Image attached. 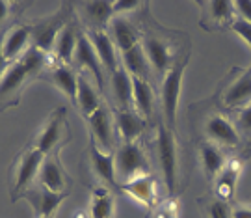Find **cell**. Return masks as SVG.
Returning a JSON list of instances; mask_svg holds the SVG:
<instances>
[{
    "label": "cell",
    "instance_id": "3",
    "mask_svg": "<svg viewBox=\"0 0 251 218\" xmlns=\"http://www.w3.org/2000/svg\"><path fill=\"white\" fill-rule=\"evenodd\" d=\"M154 155L164 179V187L168 191V198L177 200V196L184 187L180 183V147L175 129L168 127L166 123H160L156 129Z\"/></svg>",
    "mask_w": 251,
    "mask_h": 218
},
{
    "label": "cell",
    "instance_id": "31",
    "mask_svg": "<svg viewBox=\"0 0 251 218\" xmlns=\"http://www.w3.org/2000/svg\"><path fill=\"white\" fill-rule=\"evenodd\" d=\"M30 37H32V28L28 27H13L11 30H8V34L0 45L4 58L6 60H19L25 54L23 51H25Z\"/></svg>",
    "mask_w": 251,
    "mask_h": 218
},
{
    "label": "cell",
    "instance_id": "13",
    "mask_svg": "<svg viewBox=\"0 0 251 218\" xmlns=\"http://www.w3.org/2000/svg\"><path fill=\"white\" fill-rule=\"evenodd\" d=\"M65 11H67V6H63L56 15L43 19L41 23H37L36 27H32V41H34V47H36L37 51H41V53L47 54L50 49H54L58 34L71 21L65 15Z\"/></svg>",
    "mask_w": 251,
    "mask_h": 218
},
{
    "label": "cell",
    "instance_id": "24",
    "mask_svg": "<svg viewBox=\"0 0 251 218\" xmlns=\"http://www.w3.org/2000/svg\"><path fill=\"white\" fill-rule=\"evenodd\" d=\"M108 86L116 103V109H132V77L126 73L123 65H119L108 77Z\"/></svg>",
    "mask_w": 251,
    "mask_h": 218
},
{
    "label": "cell",
    "instance_id": "22",
    "mask_svg": "<svg viewBox=\"0 0 251 218\" xmlns=\"http://www.w3.org/2000/svg\"><path fill=\"white\" fill-rule=\"evenodd\" d=\"M67 194H56V192L47 191L43 185H37L34 189H28L25 192L26 201L34 207L37 218H49L54 217L56 209L62 205V201L65 200Z\"/></svg>",
    "mask_w": 251,
    "mask_h": 218
},
{
    "label": "cell",
    "instance_id": "25",
    "mask_svg": "<svg viewBox=\"0 0 251 218\" xmlns=\"http://www.w3.org/2000/svg\"><path fill=\"white\" fill-rule=\"evenodd\" d=\"M80 30L78 25L75 21H69L65 27L62 28V32L56 37V43H54V56L60 64H73V58H75V51L78 45V37H80Z\"/></svg>",
    "mask_w": 251,
    "mask_h": 218
},
{
    "label": "cell",
    "instance_id": "27",
    "mask_svg": "<svg viewBox=\"0 0 251 218\" xmlns=\"http://www.w3.org/2000/svg\"><path fill=\"white\" fill-rule=\"evenodd\" d=\"M88 30H108L114 19V2H88L80 6Z\"/></svg>",
    "mask_w": 251,
    "mask_h": 218
},
{
    "label": "cell",
    "instance_id": "35",
    "mask_svg": "<svg viewBox=\"0 0 251 218\" xmlns=\"http://www.w3.org/2000/svg\"><path fill=\"white\" fill-rule=\"evenodd\" d=\"M231 30H233L236 36L244 39L248 47L251 49V25L246 23V21H240V19H234V23L231 25Z\"/></svg>",
    "mask_w": 251,
    "mask_h": 218
},
{
    "label": "cell",
    "instance_id": "10",
    "mask_svg": "<svg viewBox=\"0 0 251 218\" xmlns=\"http://www.w3.org/2000/svg\"><path fill=\"white\" fill-rule=\"evenodd\" d=\"M88 125H90V138L97 142L100 149L112 151L116 145L117 131L116 121H114V112L110 110L106 103H102L88 118Z\"/></svg>",
    "mask_w": 251,
    "mask_h": 218
},
{
    "label": "cell",
    "instance_id": "14",
    "mask_svg": "<svg viewBox=\"0 0 251 218\" xmlns=\"http://www.w3.org/2000/svg\"><path fill=\"white\" fill-rule=\"evenodd\" d=\"M86 153H88L90 166L93 173L97 175V179L102 181L104 187H117L119 189V183H117L116 175V155L112 153V151L100 149L93 138H90V145H88Z\"/></svg>",
    "mask_w": 251,
    "mask_h": 218
},
{
    "label": "cell",
    "instance_id": "38",
    "mask_svg": "<svg viewBox=\"0 0 251 218\" xmlns=\"http://www.w3.org/2000/svg\"><path fill=\"white\" fill-rule=\"evenodd\" d=\"M231 218H251V203H231Z\"/></svg>",
    "mask_w": 251,
    "mask_h": 218
},
{
    "label": "cell",
    "instance_id": "4",
    "mask_svg": "<svg viewBox=\"0 0 251 218\" xmlns=\"http://www.w3.org/2000/svg\"><path fill=\"white\" fill-rule=\"evenodd\" d=\"M212 101L229 116L251 105V65L233 67L218 84Z\"/></svg>",
    "mask_w": 251,
    "mask_h": 218
},
{
    "label": "cell",
    "instance_id": "36",
    "mask_svg": "<svg viewBox=\"0 0 251 218\" xmlns=\"http://www.w3.org/2000/svg\"><path fill=\"white\" fill-rule=\"evenodd\" d=\"M234 4V13H236V19L240 21H246L251 25V0H236Z\"/></svg>",
    "mask_w": 251,
    "mask_h": 218
},
{
    "label": "cell",
    "instance_id": "19",
    "mask_svg": "<svg viewBox=\"0 0 251 218\" xmlns=\"http://www.w3.org/2000/svg\"><path fill=\"white\" fill-rule=\"evenodd\" d=\"M43 161H45V155L41 151H37L36 147H30L28 151L21 155L17 170H15V187H13L15 196L26 192V187L34 181V177L39 173V168H41Z\"/></svg>",
    "mask_w": 251,
    "mask_h": 218
},
{
    "label": "cell",
    "instance_id": "16",
    "mask_svg": "<svg viewBox=\"0 0 251 218\" xmlns=\"http://www.w3.org/2000/svg\"><path fill=\"white\" fill-rule=\"evenodd\" d=\"M39 185H43L47 191L56 192V194H67L71 189V179L56 155L45 157L39 168Z\"/></svg>",
    "mask_w": 251,
    "mask_h": 218
},
{
    "label": "cell",
    "instance_id": "32",
    "mask_svg": "<svg viewBox=\"0 0 251 218\" xmlns=\"http://www.w3.org/2000/svg\"><path fill=\"white\" fill-rule=\"evenodd\" d=\"M198 207L203 218H231V203L216 198L212 192L199 196Z\"/></svg>",
    "mask_w": 251,
    "mask_h": 218
},
{
    "label": "cell",
    "instance_id": "39",
    "mask_svg": "<svg viewBox=\"0 0 251 218\" xmlns=\"http://www.w3.org/2000/svg\"><path fill=\"white\" fill-rule=\"evenodd\" d=\"M6 69H8V60L4 58V54H2V51H0V79L4 77V73H6Z\"/></svg>",
    "mask_w": 251,
    "mask_h": 218
},
{
    "label": "cell",
    "instance_id": "30",
    "mask_svg": "<svg viewBox=\"0 0 251 218\" xmlns=\"http://www.w3.org/2000/svg\"><path fill=\"white\" fill-rule=\"evenodd\" d=\"M114 209H116V200H114V194L110 192V189L104 187V185L93 187V189H91L88 217L90 218H114Z\"/></svg>",
    "mask_w": 251,
    "mask_h": 218
},
{
    "label": "cell",
    "instance_id": "11",
    "mask_svg": "<svg viewBox=\"0 0 251 218\" xmlns=\"http://www.w3.org/2000/svg\"><path fill=\"white\" fill-rule=\"evenodd\" d=\"M73 64H76V67L82 73H88L93 77V81L97 82L99 90H104V84H106V71L100 64L99 56L95 53V49L91 45L90 37L86 36V32H82L78 37V45L75 51V58H73Z\"/></svg>",
    "mask_w": 251,
    "mask_h": 218
},
{
    "label": "cell",
    "instance_id": "41",
    "mask_svg": "<svg viewBox=\"0 0 251 218\" xmlns=\"http://www.w3.org/2000/svg\"><path fill=\"white\" fill-rule=\"evenodd\" d=\"M49 218H54V217H49Z\"/></svg>",
    "mask_w": 251,
    "mask_h": 218
},
{
    "label": "cell",
    "instance_id": "12",
    "mask_svg": "<svg viewBox=\"0 0 251 218\" xmlns=\"http://www.w3.org/2000/svg\"><path fill=\"white\" fill-rule=\"evenodd\" d=\"M242 170H244V159L240 155H236V157L231 155L227 164H225V168L218 173V177L212 181L210 192L214 194L216 198L233 203L234 196H236V185L240 181Z\"/></svg>",
    "mask_w": 251,
    "mask_h": 218
},
{
    "label": "cell",
    "instance_id": "34",
    "mask_svg": "<svg viewBox=\"0 0 251 218\" xmlns=\"http://www.w3.org/2000/svg\"><path fill=\"white\" fill-rule=\"evenodd\" d=\"M151 218H179V205H177V200L173 198H168L166 201L158 203L154 211H152Z\"/></svg>",
    "mask_w": 251,
    "mask_h": 218
},
{
    "label": "cell",
    "instance_id": "6",
    "mask_svg": "<svg viewBox=\"0 0 251 218\" xmlns=\"http://www.w3.org/2000/svg\"><path fill=\"white\" fill-rule=\"evenodd\" d=\"M43 65H45V53L37 51L36 47L32 45L28 51H25V54L19 60L8 65L4 77L0 79V97L15 93L30 77H34L41 71Z\"/></svg>",
    "mask_w": 251,
    "mask_h": 218
},
{
    "label": "cell",
    "instance_id": "20",
    "mask_svg": "<svg viewBox=\"0 0 251 218\" xmlns=\"http://www.w3.org/2000/svg\"><path fill=\"white\" fill-rule=\"evenodd\" d=\"M119 189L128 194L132 200H136L138 203H142L145 207H156L160 201H158V183L152 177L151 173L147 175H140L132 181L123 183L119 185Z\"/></svg>",
    "mask_w": 251,
    "mask_h": 218
},
{
    "label": "cell",
    "instance_id": "23",
    "mask_svg": "<svg viewBox=\"0 0 251 218\" xmlns=\"http://www.w3.org/2000/svg\"><path fill=\"white\" fill-rule=\"evenodd\" d=\"M132 109L144 119H152L156 112V93L151 81L132 77Z\"/></svg>",
    "mask_w": 251,
    "mask_h": 218
},
{
    "label": "cell",
    "instance_id": "2",
    "mask_svg": "<svg viewBox=\"0 0 251 218\" xmlns=\"http://www.w3.org/2000/svg\"><path fill=\"white\" fill-rule=\"evenodd\" d=\"M142 47L149 60L152 75L162 79L170 71L173 62L182 53L190 51V39L184 32L168 34L158 25H152V28L142 30Z\"/></svg>",
    "mask_w": 251,
    "mask_h": 218
},
{
    "label": "cell",
    "instance_id": "9",
    "mask_svg": "<svg viewBox=\"0 0 251 218\" xmlns=\"http://www.w3.org/2000/svg\"><path fill=\"white\" fill-rule=\"evenodd\" d=\"M201 19L199 27L206 32H222L231 30V25L236 19L234 4L229 0H210V2H198Z\"/></svg>",
    "mask_w": 251,
    "mask_h": 218
},
{
    "label": "cell",
    "instance_id": "18",
    "mask_svg": "<svg viewBox=\"0 0 251 218\" xmlns=\"http://www.w3.org/2000/svg\"><path fill=\"white\" fill-rule=\"evenodd\" d=\"M117 136L123 142H138L147 131V119H144L134 109H116L114 110Z\"/></svg>",
    "mask_w": 251,
    "mask_h": 218
},
{
    "label": "cell",
    "instance_id": "29",
    "mask_svg": "<svg viewBox=\"0 0 251 218\" xmlns=\"http://www.w3.org/2000/svg\"><path fill=\"white\" fill-rule=\"evenodd\" d=\"M50 81L56 88L60 90L69 97V99L76 105V93H78V73L73 69L71 65L67 64H60L56 62L50 69Z\"/></svg>",
    "mask_w": 251,
    "mask_h": 218
},
{
    "label": "cell",
    "instance_id": "17",
    "mask_svg": "<svg viewBox=\"0 0 251 218\" xmlns=\"http://www.w3.org/2000/svg\"><path fill=\"white\" fill-rule=\"evenodd\" d=\"M106 32L112 37L114 45L117 47L119 54L142 43V30L136 27L126 15H114Z\"/></svg>",
    "mask_w": 251,
    "mask_h": 218
},
{
    "label": "cell",
    "instance_id": "28",
    "mask_svg": "<svg viewBox=\"0 0 251 218\" xmlns=\"http://www.w3.org/2000/svg\"><path fill=\"white\" fill-rule=\"evenodd\" d=\"M104 103L100 99L99 90L93 86V82L86 77V73H78V93H76V107L82 112V116L88 119Z\"/></svg>",
    "mask_w": 251,
    "mask_h": 218
},
{
    "label": "cell",
    "instance_id": "37",
    "mask_svg": "<svg viewBox=\"0 0 251 218\" xmlns=\"http://www.w3.org/2000/svg\"><path fill=\"white\" fill-rule=\"evenodd\" d=\"M144 2H114V15H126V13H132L136 9L142 8Z\"/></svg>",
    "mask_w": 251,
    "mask_h": 218
},
{
    "label": "cell",
    "instance_id": "8",
    "mask_svg": "<svg viewBox=\"0 0 251 218\" xmlns=\"http://www.w3.org/2000/svg\"><path fill=\"white\" fill-rule=\"evenodd\" d=\"M69 136H71V133H69V125H67V112L65 109H58L47 118L43 127L39 129L36 140H34V147L45 157L56 155L69 142Z\"/></svg>",
    "mask_w": 251,
    "mask_h": 218
},
{
    "label": "cell",
    "instance_id": "33",
    "mask_svg": "<svg viewBox=\"0 0 251 218\" xmlns=\"http://www.w3.org/2000/svg\"><path fill=\"white\" fill-rule=\"evenodd\" d=\"M233 121L236 125V131L238 135L242 136V153L244 157H250L251 155V105H248L246 109L234 112Z\"/></svg>",
    "mask_w": 251,
    "mask_h": 218
},
{
    "label": "cell",
    "instance_id": "1",
    "mask_svg": "<svg viewBox=\"0 0 251 218\" xmlns=\"http://www.w3.org/2000/svg\"><path fill=\"white\" fill-rule=\"evenodd\" d=\"M190 125L196 131L198 140L212 142L227 153H242V136L238 135L233 118L220 109L212 97L190 107Z\"/></svg>",
    "mask_w": 251,
    "mask_h": 218
},
{
    "label": "cell",
    "instance_id": "7",
    "mask_svg": "<svg viewBox=\"0 0 251 218\" xmlns=\"http://www.w3.org/2000/svg\"><path fill=\"white\" fill-rule=\"evenodd\" d=\"M147 173H151V163L140 142H123L117 145L116 175L119 185L132 181L140 175H147Z\"/></svg>",
    "mask_w": 251,
    "mask_h": 218
},
{
    "label": "cell",
    "instance_id": "21",
    "mask_svg": "<svg viewBox=\"0 0 251 218\" xmlns=\"http://www.w3.org/2000/svg\"><path fill=\"white\" fill-rule=\"evenodd\" d=\"M86 36L90 37L91 45H93L95 53L99 56L100 64L104 67L106 75L110 77L121 65V62H119V51L114 45L110 34H108L106 30H88Z\"/></svg>",
    "mask_w": 251,
    "mask_h": 218
},
{
    "label": "cell",
    "instance_id": "26",
    "mask_svg": "<svg viewBox=\"0 0 251 218\" xmlns=\"http://www.w3.org/2000/svg\"><path fill=\"white\" fill-rule=\"evenodd\" d=\"M119 62L121 65L126 69V73L130 77H136V79H144V81H149L151 79V65H149V60L145 56V51L142 43L140 45L128 49L125 53L119 54Z\"/></svg>",
    "mask_w": 251,
    "mask_h": 218
},
{
    "label": "cell",
    "instance_id": "40",
    "mask_svg": "<svg viewBox=\"0 0 251 218\" xmlns=\"http://www.w3.org/2000/svg\"><path fill=\"white\" fill-rule=\"evenodd\" d=\"M6 15H8V4L0 0V23L6 19Z\"/></svg>",
    "mask_w": 251,
    "mask_h": 218
},
{
    "label": "cell",
    "instance_id": "15",
    "mask_svg": "<svg viewBox=\"0 0 251 218\" xmlns=\"http://www.w3.org/2000/svg\"><path fill=\"white\" fill-rule=\"evenodd\" d=\"M196 147H198L199 166L203 168L206 181L212 183L218 177V173L225 168V164H227L231 155L227 153L225 149H222L220 145L212 144V142H206V140H198Z\"/></svg>",
    "mask_w": 251,
    "mask_h": 218
},
{
    "label": "cell",
    "instance_id": "5",
    "mask_svg": "<svg viewBox=\"0 0 251 218\" xmlns=\"http://www.w3.org/2000/svg\"><path fill=\"white\" fill-rule=\"evenodd\" d=\"M190 62V51L173 62L170 71L162 77L160 81V107L162 118L168 127H177V112H179V101L182 93V82H184V71Z\"/></svg>",
    "mask_w": 251,
    "mask_h": 218
}]
</instances>
